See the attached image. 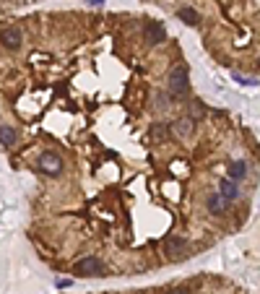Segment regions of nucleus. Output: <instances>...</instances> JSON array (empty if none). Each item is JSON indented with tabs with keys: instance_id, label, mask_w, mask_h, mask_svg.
Here are the masks:
<instances>
[{
	"instance_id": "nucleus-6",
	"label": "nucleus",
	"mask_w": 260,
	"mask_h": 294,
	"mask_svg": "<svg viewBox=\"0 0 260 294\" xmlns=\"http://www.w3.org/2000/svg\"><path fill=\"white\" fill-rule=\"evenodd\" d=\"M164 247H166V253H169L172 258H182V255L190 250V242H188V240H182V237L169 235V237L164 240Z\"/></svg>"
},
{
	"instance_id": "nucleus-15",
	"label": "nucleus",
	"mask_w": 260,
	"mask_h": 294,
	"mask_svg": "<svg viewBox=\"0 0 260 294\" xmlns=\"http://www.w3.org/2000/svg\"><path fill=\"white\" fill-rule=\"evenodd\" d=\"M91 6H104V0H89Z\"/></svg>"
},
{
	"instance_id": "nucleus-14",
	"label": "nucleus",
	"mask_w": 260,
	"mask_h": 294,
	"mask_svg": "<svg viewBox=\"0 0 260 294\" xmlns=\"http://www.w3.org/2000/svg\"><path fill=\"white\" fill-rule=\"evenodd\" d=\"M169 294H190V289H172Z\"/></svg>"
},
{
	"instance_id": "nucleus-7",
	"label": "nucleus",
	"mask_w": 260,
	"mask_h": 294,
	"mask_svg": "<svg viewBox=\"0 0 260 294\" xmlns=\"http://www.w3.org/2000/svg\"><path fill=\"white\" fill-rule=\"evenodd\" d=\"M206 208H208L213 216H221L224 208H226V200L221 198V193H211V195L206 198Z\"/></svg>"
},
{
	"instance_id": "nucleus-12",
	"label": "nucleus",
	"mask_w": 260,
	"mask_h": 294,
	"mask_svg": "<svg viewBox=\"0 0 260 294\" xmlns=\"http://www.w3.org/2000/svg\"><path fill=\"white\" fill-rule=\"evenodd\" d=\"M175 130H177L180 135L190 133V130H193V120H190V117H188V120H177V122H175Z\"/></svg>"
},
{
	"instance_id": "nucleus-11",
	"label": "nucleus",
	"mask_w": 260,
	"mask_h": 294,
	"mask_svg": "<svg viewBox=\"0 0 260 294\" xmlns=\"http://www.w3.org/2000/svg\"><path fill=\"white\" fill-rule=\"evenodd\" d=\"M177 19L185 21V24H190V26H198V21H201V16H198L193 8H180L177 11Z\"/></svg>"
},
{
	"instance_id": "nucleus-4",
	"label": "nucleus",
	"mask_w": 260,
	"mask_h": 294,
	"mask_svg": "<svg viewBox=\"0 0 260 294\" xmlns=\"http://www.w3.org/2000/svg\"><path fill=\"white\" fill-rule=\"evenodd\" d=\"M21 42H24V32H21V29H16V26L0 29V44H3L6 50H19Z\"/></svg>"
},
{
	"instance_id": "nucleus-10",
	"label": "nucleus",
	"mask_w": 260,
	"mask_h": 294,
	"mask_svg": "<svg viewBox=\"0 0 260 294\" xmlns=\"http://www.w3.org/2000/svg\"><path fill=\"white\" fill-rule=\"evenodd\" d=\"M244 177H247V164H244V162H232V164H229V180H244Z\"/></svg>"
},
{
	"instance_id": "nucleus-3",
	"label": "nucleus",
	"mask_w": 260,
	"mask_h": 294,
	"mask_svg": "<svg viewBox=\"0 0 260 294\" xmlns=\"http://www.w3.org/2000/svg\"><path fill=\"white\" fill-rule=\"evenodd\" d=\"M39 169H42L44 175H60V172H63V159H60L55 151H42Z\"/></svg>"
},
{
	"instance_id": "nucleus-2",
	"label": "nucleus",
	"mask_w": 260,
	"mask_h": 294,
	"mask_svg": "<svg viewBox=\"0 0 260 294\" xmlns=\"http://www.w3.org/2000/svg\"><path fill=\"white\" fill-rule=\"evenodd\" d=\"M75 273H81V276H104L107 273V266H104L99 258L89 255V258H83V260L75 263Z\"/></svg>"
},
{
	"instance_id": "nucleus-8",
	"label": "nucleus",
	"mask_w": 260,
	"mask_h": 294,
	"mask_svg": "<svg viewBox=\"0 0 260 294\" xmlns=\"http://www.w3.org/2000/svg\"><path fill=\"white\" fill-rule=\"evenodd\" d=\"M16 141H19L16 128H13V125H0V146L11 149V146H16Z\"/></svg>"
},
{
	"instance_id": "nucleus-13",
	"label": "nucleus",
	"mask_w": 260,
	"mask_h": 294,
	"mask_svg": "<svg viewBox=\"0 0 260 294\" xmlns=\"http://www.w3.org/2000/svg\"><path fill=\"white\" fill-rule=\"evenodd\" d=\"M57 286H70V278H57Z\"/></svg>"
},
{
	"instance_id": "nucleus-5",
	"label": "nucleus",
	"mask_w": 260,
	"mask_h": 294,
	"mask_svg": "<svg viewBox=\"0 0 260 294\" xmlns=\"http://www.w3.org/2000/svg\"><path fill=\"white\" fill-rule=\"evenodd\" d=\"M143 37L148 44H161V42H166V29L159 21H148L143 26Z\"/></svg>"
},
{
	"instance_id": "nucleus-9",
	"label": "nucleus",
	"mask_w": 260,
	"mask_h": 294,
	"mask_svg": "<svg viewBox=\"0 0 260 294\" xmlns=\"http://www.w3.org/2000/svg\"><path fill=\"white\" fill-rule=\"evenodd\" d=\"M219 188H221L219 193H221V198H224V200H237L239 188H237V182H234V180H229V177H226V180H221Z\"/></svg>"
},
{
	"instance_id": "nucleus-1",
	"label": "nucleus",
	"mask_w": 260,
	"mask_h": 294,
	"mask_svg": "<svg viewBox=\"0 0 260 294\" xmlns=\"http://www.w3.org/2000/svg\"><path fill=\"white\" fill-rule=\"evenodd\" d=\"M166 89H169L172 97H185L188 89H190V73L188 65H175L166 76Z\"/></svg>"
}]
</instances>
